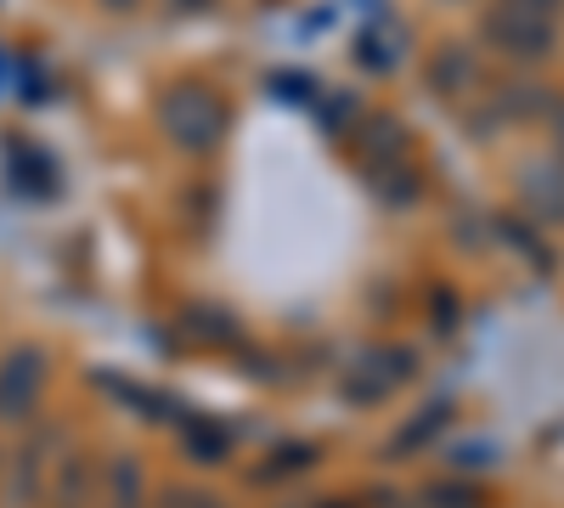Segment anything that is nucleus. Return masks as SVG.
<instances>
[{
    "label": "nucleus",
    "instance_id": "4",
    "mask_svg": "<svg viewBox=\"0 0 564 508\" xmlns=\"http://www.w3.org/2000/svg\"><path fill=\"white\" fill-rule=\"evenodd\" d=\"M502 108H508V114H520V119H531V114L547 108V90H542L536 79H513V85L502 90Z\"/></svg>",
    "mask_w": 564,
    "mask_h": 508
},
{
    "label": "nucleus",
    "instance_id": "1",
    "mask_svg": "<svg viewBox=\"0 0 564 508\" xmlns=\"http://www.w3.org/2000/svg\"><path fill=\"white\" fill-rule=\"evenodd\" d=\"M159 125H164V136L181 153H209L226 136L231 114H226V97L209 90L204 79H175V85H164V97H159Z\"/></svg>",
    "mask_w": 564,
    "mask_h": 508
},
{
    "label": "nucleus",
    "instance_id": "3",
    "mask_svg": "<svg viewBox=\"0 0 564 508\" xmlns=\"http://www.w3.org/2000/svg\"><path fill=\"white\" fill-rule=\"evenodd\" d=\"M430 85L441 90V97H463V90L480 85V57L468 40H441L430 52Z\"/></svg>",
    "mask_w": 564,
    "mask_h": 508
},
{
    "label": "nucleus",
    "instance_id": "5",
    "mask_svg": "<svg viewBox=\"0 0 564 508\" xmlns=\"http://www.w3.org/2000/svg\"><path fill=\"white\" fill-rule=\"evenodd\" d=\"M361 40H395L390 52H384V74H390V68L401 63V40H406V29H401V23H390V29H379V23H372V29H367ZM356 57H361L367 68H379V52H372V45H356Z\"/></svg>",
    "mask_w": 564,
    "mask_h": 508
},
{
    "label": "nucleus",
    "instance_id": "9",
    "mask_svg": "<svg viewBox=\"0 0 564 508\" xmlns=\"http://www.w3.org/2000/svg\"><path fill=\"white\" fill-rule=\"evenodd\" d=\"M181 7H209V0H181Z\"/></svg>",
    "mask_w": 564,
    "mask_h": 508
},
{
    "label": "nucleus",
    "instance_id": "8",
    "mask_svg": "<svg viewBox=\"0 0 564 508\" xmlns=\"http://www.w3.org/2000/svg\"><path fill=\"white\" fill-rule=\"evenodd\" d=\"M553 136H558V148H564V102H558V114H553Z\"/></svg>",
    "mask_w": 564,
    "mask_h": 508
},
{
    "label": "nucleus",
    "instance_id": "6",
    "mask_svg": "<svg viewBox=\"0 0 564 508\" xmlns=\"http://www.w3.org/2000/svg\"><path fill=\"white\" fill-rule=\"evenodd\" d=\"M508 7H525V12H542V18H558L564 0H508Z\"/></svg>",
    "mask_w": 564,
    "mask_h": 508
},
{
    "label": "nucleus",
    "instance_id": "2",
    "mask_svg": "<svg viewBox=\"0 0 564 508\" xmlns=\"http://www.w3.org/2000/svg\"><path fill=\"white\" fill-rule=\"evenodd\" d=\"M480 40L491 52L513 57V63H547L558 52V18L525 12V7H508V0H491L480 12Z\"/></svg>",
    "mask_w": 564,
    "mask_h": 508
},
{
    "label": "nucleus",
    "instance_id": "7",
    "mask_svg": "<svg viewBox=\"0 0 564 508\" xmlns=\"http://www.w3.org/2000/svg\"><path fill=\"white\" fill-rule=\"evenodd\" d=\"M102 7H108V12H135L141 0H102Z\"/></svg>",
    "mask_w": 564,
    "mask_h": 508
}]
</instances>
